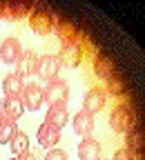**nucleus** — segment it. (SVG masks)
<instances>
[{"label":"nucleus","mask_w":145,"mask_h":160,"mask_svg":"<svg viewBox=\"0 0 145 160\" xmlns=\"http://www.w3.org/2000/svg\"><path fill=\"white\" fill-rule=\"evenodd\" d=\"M110 125L114 131H121V133H130L136 129V118H134V111L127 107V105H118L114 107L112 116H110Z\"/></svg>","instance_id":"nucleus-1"},{"label":"nucleus","mask_w":145,"mask_h":160,"mask_svg":"<svg viewBox=\"0 0 145 160\" xmlns=\"http://www.w3.org/2000/svg\"><path fill=\"white\" fill-rule=\"evenodd\" d=\"M60 20L56 18V16H51L47 9H43V7H36V9H31V13H29V25H31V29L38 33V36H47L51 29H54V25H58Z\"/></svg>","instance_id":"nucleus-2"},{"label":"nucleus","mask_w":145,"mask_h":160,"mask_svg":"<svg viewBox=\"0 0 145 160\" xmlns=\"http://www.w3.org/2000/svg\"><path fill=\"white\" fill-rule=\"evenodd\" d=\"M43 98L47 105H65L67 98H69V87L65 80L60 78H54L43 87Z\"/></svg>","instance_id":"nucleus-3"},{"label":"nucleus","mask_w":145,"mask_h":160,"mask_svg":"<svg viewBox=\"0 0 145 160\" xmlns=\"http://www.w3.org/2000/svg\"><path fill=\"white\" fill-rule=\"evenodd\" d=\"M60 60H58V56H51V53H47V56H40L38 58V69H36V73L43 78V80H54V78H58V71H60Z\"/></svg>","instance_id":"nucleus-4"},{"label":"nucleus","mask_w":145,"mask_h":160,"mask_svg":"<svg viewBox=\"0 0 145 160\" xmlns=\"http://www.w3.org/2000/svg\"><path fill=\"white\" fill-rule=\"evenodd\" d=\"M105 100H107V93L103 91V89H96L92 87L87 93H85V100H83V111H87V113H98L103 107H105Z\"/></svg>","instance_id":"nucleus-5"},{"label":"nucleus","mask_w":145,"mask_h":160,"mask_svg":"<svg viewBox=\"0 0 145 160\" xmlns=\"http://www.w3.org/2000/svg\"><path fill=\"white\" fill-rule=\"evenodd\" d=\"M36 69H38V53L31 51V49L23 51V53H20V58L16 60V73H18L20 78H25V76L36 73Z\"/></svg>","instance_id":"nucleus-6"},{"label":"nucleus","mask_w":145,"mask_h":160,"mask_svg":"<svg viewBox=\"0 0 145 160\" xmlns=\"http://www.w3.org/2000/svg\"><path fill=\"white\" fill-rule=\"evenodd\" d=\"M23 105H25V109H29V111H38V107H43V102H45V98H43V89H40L38 85H25V89H23Z\"/></svg>","instance_id":"nucleus-7"},{"label":"nucleus","mask_w":145,"mask_h":160,"mask_svg":"<svg viewBox=\"0 0 145 160\" xmlns=\"http://www.w3.org/2000/svg\"><path fill=\"white\" fill-rule=\"evenodd\" d=\"M58 60H60L63 67H78L80 60H83V47L78 42L63 45V49H60V53H58Z\"/></svg>","instance_id":"nucleus-8"},{"label":"nucleus","mask_w":145,"mask_h":160,"mask_svg":"<svg viewBox=\"0 0 145 160\" xmlns=\"http://www.w3.org/2000/svg\"><path fill=\"white\" fill-rule=\"evenodd\" d=\"M20 53H23V49H20V42L16 38H5L3 42H0V60H3V62L16 65Z\"/></svg>","instance_id":"nucleus-9"},{"label":"nucleus","mask_w":145,"mask_h":160,"mask_svg":"<svg viewBox=\"0 0 145 160\" xmlns=\"http://www.w3.org/2000/svg\"><path fill=\"white\" fill-rule=\"evenodd\" d=\"M72 127H74V133H78L80 138L92 136V131H94V116L87 113V111H78L74 116V125Z\"/></svg>","instance_id":"nucleus-10"},{"label":"nucleus","mask_w":145,"mask_h":160,"mask_svg":"<svg viewBox=\"0 0 145 160\" xmlns=\"http://www.w3.org/2000/svg\"><path fill=\"white\" fill-rule=\"evenodd\" d=\"M58 140H60V129L58 127H54L49 122H45V125L38 127V142L43 145V147L51 149V147H56Z\"/></svg>","instance_id":"nucleus-11"},{"label":"nucleus","mask_w":145,"mask_h":160,"mask_svg":"<svg viewBox=\"0 0 145 160\" xmlns=\"http://www.w3.org/2000/svg\"><path fill=\"white\" fill-rule=\"evenodd\" d=\"M78 158L80 160H100V145L92 136L83 138L78 145Z\"/></svg>","instance_id":"nucleus-12"},{"label":"nucleus","mask_w":145,"mask_h":160,"mask_svg":"<svg viewBox=\"0 0 145 160\" xmlns=\"http://www.w3.org/2000/svg\"><path fill=\"white\" fill-rule=\"evenodd\" d=\"M67 120H69V113H67L65 105H49V109H47V120H45V122H49V125H54V127H58V129H63V127L67 125Z\"/></svg>","instance_id":"nucleus-13"},{"label":"nucleus","mask_w":145,"mask_h":160,"mask_svg":"<svg viewBox=\"0 0 145 160\" xmlns=\"http://www.w3.org/2000/svg\"><path fill=\"white\" fill-rule=\"evenodd\" d=\"M3 113L18 120L20 116L25 113V105H23V98L20 96H5V102H3Z\"/></svg>","instance_id":"nucleus-14"},{"label":"nucleus","mask_w":145,"mask_h":160,"mask_svg":"<svg viewBox=\"0 0 145 160\" xmlns=\"http://www.w3.org/2000/svg\"><path fill=\"white\" fill-rule=\"evenodd\" d=\"M3 89L7 96H23V89H25V80L20 78L16 71L13 73H7L5 80H3Z\"/></svg>","instance_id":"nucleus-15"},{"label":"nucleus","mask_w":145,"mask_h":160,"mask_svg":"<svg viewBox=\"0 0 145 160\" xmlns=\"http://www.w3.org/2000/svg\"><path fill=\"white\" fill-rule=\"evenodd\" d=\"M76 33L78 31H76V27L72 22H63V20H60V22L56 25V36L60 38V42H63V45H74L78 40Z\"/></svg>","instance_id":"nucleus-16"},{"label":"nucleus","mask_w":145,"mask_h":160,"mask_svg":"<svg viewBox=\"0 0 145 160\" xmlns=\"http://www.w3.org/2000/svg\"><path fill=\"white\" fill-rule=\"evenodd\" d=\"M16 131H18L16 120L5 116V113H0V142H11V138L16 136Z\"/></svg>","instance_id":"nucleus-17"},{"label":"nucleus","mask_w":145,"mask_h":160,"mask_svg":"<svg viewBox=\"0 0 145 160\" xmlns=\"http://www.w3.org/2000/svg\"><path fill=\"white\" fill-rule=\"evenodd\" d=\"M94 71H96V76H100V78H110V76H114V62L110 60V56H103V53H98L96 56V60H94Z\"/></svg>","instance_id":"nucleus-18"},{"label":"nucleus","mask_w":145,"mask_h":160,"mask_svg":"<svg viewBox=\"0 0 145 160\" xmlns=\"http://www.w3.org/2000/svg\"><path fill=\"white\" fill-rule=\"evenodd\" d=\"M11 151H13L16 158L25 156L29 151V136L25 131H16V136L11 138Z\"/></svg>","instance_id":"nucleus-19"},{"label":"nucleus","mask_w":145,"mask_h":160,"mask_svg":"<svg viewBox=\"0 0 145 160\" xmlns=\"http://www.w3.org/2000/svg\"><path fill=\"white\" fill-rule=\"evenodd\" d=\"M125 149H127L130 153H134V156L141 153V149H143V136H141L138 129L125 133Z\"/></svg>","instance_id":"nucleus-20"},{"label":"nucleus","mask_w":145,"mask_h":160,"mask_svg":"<svg viewBox=\"0 0 145 160\" xmlns=\"http://www.w3.org/2000/svg\"><path fill=\"white\" fill-rule=\"evenodd\" d=\"M105 89H107L105 93H110V96H123L125 93V82H123V78H118L114 73V76L107 78V87Z\"/></svg>","instance_id":"nucleus-21"},{"label":"nucleus","mask_w":145,"mask_h":160,"mask_svg":"<svg viewBox=\"0 0 145 160\" xmlns=\"http://www.w3.org/2000/svg\"><path fill=\"white\" fill-rule=\"evenodd\" d=\"M27 13H31L29 5H25V2H11V20H18V18L27 16Z\"/></svg>","instance_id":"nucleus-22"},{"label":"nucleus","mask_w":145,"mask_h":160,"mask_svg":"<svg viewBox=\"0 0 145 160\" xmlns=\"http://www.w3.org/2000/svg\"><path fill=\"white\" fill-rule=\"evenodd\" d=\"M45 160H67V153L63 149H49L47 156H45Z\"/></svg>","instance_id":"nucleus-23"},{"label":"nucleus","mask_w":145,"mask_h":160,"mask_svg":"<svg viewBox=\"0 0 145 160\" xmlns=\"http://www.w3.org/2000/svg\"><path fill=\"white\" fill-rule=\"evenodd\" d=\"M112 160H136V156L134 153H130L127 149H118L116 153H114V158Z\"/></svg>","instance_id":"nucleus-24"},{"label":"nucleus","mask_w":145,"mask_h":160,"mask_svg":"<svg viewBox=\"0 0 145 160\" xmlns=\"http://www.w3.org/2000/svg\"><path fill=\"white\" fill-rule=\"evenodd\" d=\"M20 160H38V158H36L34 153H29V151H27L25 156H20Z\"/></svg>","instance_id":"nucleus-25"},{"label":"nucleus","mask_w":145,"mask_h":160,"mask_svg":"<svg viewBox=\"0 0 145 160\" xmlns=\"http://www.w3.org/2000/svg\"><path fill=\"white\" fill-rule=\"evenodd\" d=\"M0 113H3V105H0Z\"/></svg>","instance_id":"nucleus-26"},{"label":"nucleus","mask_w":145,"mask_h":160,"mask_svg":"<svg viewBox=\"0 0 145 160\" xmlns=\"http://www.w3.org/2000/svg\"><path fill=\"white\" fill-rule=\"evenodd\" d=\"M11 160H20V158H11Z\"/></svg>","instance_id":"nucleus-27"}]
</instances>
